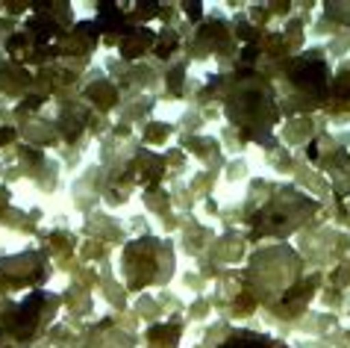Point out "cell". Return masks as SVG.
I'll return each instance as SVG.
<instances>
[{"mask_svg":"<svg viewBox=\"0 0 350 348\" xmlns=\"http://www.w3.org/2000/svg\"><path fill=\"white\" fill-rule=\"evenodd\" d=\"M171 136V124H159V121H150V127L148 130H144V142H148V145H162L165 139H168Z\"/></svg>","mask_w":350,"mask_h":348,"instance_id":"17","label":"cell"},{"mask_svg":"<svg viewBox=\"0 0 350 348\" xmlns=\"http://www.w3.org/2000/svg\"><path fill=\"white\" fill-rule=\"evenodd\" d=\"M221 83V101L230 124L239 130L241 142L256 145H274V127L280 124V101L274 80L256 69H239L232 74H218Z\"/></svg>","mask_w":350,"mask_h":348,"instance_id":"1","label":"cell"},{"mask_svg":"<svg viewBox=\"0 0 350 348\" xmlns=\"http://www.w3.org/2000/svg\"><path fill=\"white\" fill-rule=\"evenodd\" d=\"M318 210V201L309 198L306 192H300L295 186L274 189L265 204H262L247 221L254 225V239L262 236H288L291 230H297L300 225H306V219Z\"/></svg>","mask_w":350,"mask_h":348,"instance_id":"5","label":"cell"},{"mask_svg":"<svg viewBox=\"0 0 350 348\" xmlns=\"http://www.w3.org/2000/svg\"><path fill=\"white\" fill-rule=\"evenodd\" d=\"M183 6V12H186L191 21H200L203 18V3H198V0H189V3H180Z\"/></svg>","mask_w":350,"mask_h":348,"instance_id":"18","label":"cell"},{"mask_svg":"<svg viewBox=\"0 0 350 348\" xmlns=\"http://www.w3.org/2000/svg\"><path fill=\"white\" fill-rule=\"evenodd\" d=\"M51 277V260L44 251H24L0 260V289L21 293V289H42Z\"/></svg>","mask_w":350,"mask_h":348,"instance_id":"7","label":"cell"},{"mask_svg":"<svg viewBox=\"0 0 350 348\" xmlns=\"http://www.w3.org/2000/svg\"><path fill=\"white\" fill-rule=\"evenodd\" d=\"M312 119L309 115H295L288 124H283V136H286V142H291V145H300L304 139H309L312 136Z\"/></svg>","mask_w":350,"mask_h":348,"instance_id":"14","label":"cell"},{"mask_svg":"<svg viewBox=\"0 0 350 348\" xmlns=\"http://www.w3.org/2000/svg\"><path fill=\"white\" fill-rule=\"evenodd\" d=\"M180 47V36L171 30V27H165V30L157 36V47H153V53L159 56V60H171L174 53H177Z\"/></svg>","mask_w":350,"mask_h":348,"instance_id":"15","label":"cell"},{"mask_svg":"<svg viewBox=\"0 0 350 348\" xmlns=\"http://www.w3.org/2000/svg\"><path fill=\"white\" fill-rule=\"evenodd\" d=\"M218 348H291L288 343H283L280 336L271 334H259V331H230L224 340L218 343Z\"/></svg>","mask_w":350,"mask_h":348,"instance_id":"12","label":"cell"},{"mask_svg":"<svg viewBox=\"0 0 350 348\" xmlns=\"http://www.w3.org/2000/svg\"><path fill=\"white\" fill-rule=\"evenodd\" d=\"M165 86H168V95H174V98H180V95L186 92V62H180L177 69L168 71V77H165Z\"/></svg>","mask_w":350,"mask_h":348,"instance_id":"16","label":"cell"},{"mask_svg":"<svg viewBox=\"0 0 350 348\" xmlns=\"http://www.w3.org/2000/svg\"><path fill=\"white\" fill-rule=\"evenodd\" d=\"M15 136H18V130H15V127H3V130H0V145L15 142Z\"/></svg>","mask_w":350,"mask_h":348,"instance_id":"19","label":"cell"},{"mask_svg":"<svg viewBox=\"0 0 350 348\" xmlns=\"http://www.w3.org/2000/svg\"><path fill=\"white\" fill-rule=\"evenodd\" d=\"M62 298L44 289H33L27 293L18 304H6L0 313V348L3 343H12L15 348H27L33 340H38L53 316L59 313Z\"/></svg>","mask_w":350,"mask_h":348,"instance_id":"4","label":"cell"},{"mask_svg":"<svg viewBox=\"0 0 350 348\" xmlns=\"http://www.w3.org/2000/svg\"><path fill=\"white\" fill-rule=\"evenodd\" d=\"M153 47H157V33L148 30V27H133V30L118 42L121 60H127V62L142 60V56L150 53Z\"/></svg>","mask_w":350,"mask_h":348,"instance_id":"11","label":"cell"},{"mask_svg":"<svg viewBox=\"0 0 350 348\" xmlns=\"http://www.w3.org/2000/svg\"><path fill=\"white\" fill-rule=\"evenodd\" d=\"M241 275H245L250 295L271 310V307L304 277V257L291 245L280 243V245L256 251V254L250 257V266Z\"/></svg>","mask_w":350,"mask_h":348,"instance_id":"3","label":"cell"},{"mask_svg":"<svg viewBox=\"0 0 350 348\" xmlns=\"http://www.w3.org/2000/svg\"><path fill=\"white\" fill-rule=\"evenodd\" d=\"M97 38H100L97 21H80L59 42V60H89L97 47Z\"/></svg>","mask_w":350,"mask_h":348,"instance_id":"9","label":"cell"},{"mask_svg":"<svg viewBox=\"0 0 350 348\" xmlns=\"http://www.w3.org/2000/svg\"><path fill=\"white\" fill-rule=\"evenodd\" d=\"M274 89L280 110L286 115H309L312 110H324L333 89V69H329L324 51H306L288 56L274 69Z\"/></svg>","mask_w":350,"mask_h":348,"instance_id":"2","label":"cell"},{"mask_svg":"<svg viewBox=\"0 0 350 348\" xmlns=\"http://www.w3.org/2000/svg\"><path fill=\"white\" fill-rule=\"evenodd\" d=\"M127 171H130L133 183H144L148 189H153V186H159L162 177H165V160L157 157V153H150V151H139L130 160Z\"/></svg>","mask_w":350,"mask_h":348,"instance_id":"10","label":"cell"},{"mask_svg":"<svg viewBox=\"0 0 350 348\" xmlns=\"http://www.w3.org/2000/svg\"><path fill=\"white\" fill-rule=\"evenodd\" d=\"M194 56H227V53H236V30L221 21V18H209L203 21V27L194 36V45H191Z\"/></svg>","mask_w":350,"mask_h":348,"instance_id":"8","label":"cell"},{"mask_svg":"<svg viewBox=\"0 0 350 348\" xmlns=\"http://www.w3.org/2000/svg\"><path fill=\"white\" fill-rule=\"evenodd\" d=\"M121 266L133 293H139L144 286H162L174 275V248L168 239H133V243L124 245Z\"/></svg>","mask_w":350,"mask_h":348,"instance_id":"6","label":"cell"},{"mask_svg":"<svg viewBox=\"0 0 350 348\" xmlns=\"http://www.w3.org/2000/svg\"><path fill=\"white\" fill-rule=\"evenodd\" d=\"M85 101H89L94 110L109 112V110L118 106L121 92H118V86H115L112 80H106V77H97V80H92L89 86H85Z\"/></svg>","mask_w":350,"mask_h":348,"instance_id":"13","label":"cell"}]
</instances>
